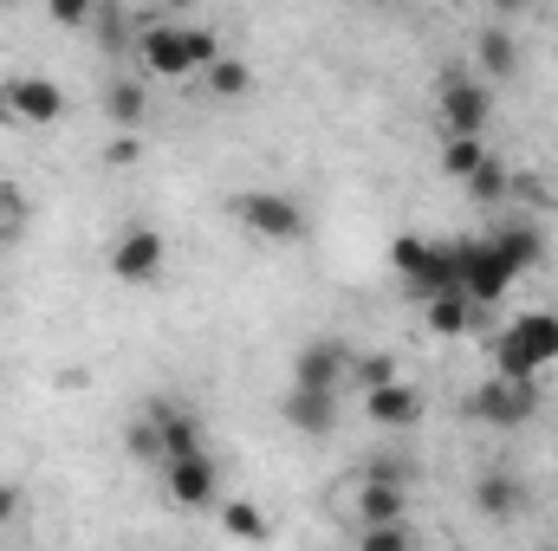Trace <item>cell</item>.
Returning a JSON list of instances; mask_svg holds the SVG:
<instances>
[{"instance_id":"1","label":"cell","mask_w":558,"mask_h":551,"mask_svg":"<svg viewBox=\"0 0 558 551\" xmlns=\"http://www.w3.org/2000/svg\"><path fill=\"white\" fill-rule=\"evenodd\" d=\"M228 215L260 241V247H299L305 241V208L286 195V188H241L228 201Z\"/></svg>"},{"instance_id":"2","label":"cell","mask_w":558,"mask_h":551,"mask_svg":"<svg viewBox=\"0 0 558 551\" xmlns=\"http://www.w3.org/2000/svg\"><path fill=\"white\" fill-rule=\"evenodd\" d=\"M494 364L507 377H539L558 364V311H526L494 338Z\"/></svg>"},{"instance_id":"3","label":"cell","mask_w":558,"mask_h":551,"mask_svg":"<svg viewBox=\"0 0 558 551\" xmlns=\"http://www.w3.org/2000/svg\"><path fill=\"white\" fill-rule=\"evenodd\" d=\"M435 118H441L448 137H487V124H494V85L481 72H441Z\"/></svg>"},{"instance_id":"4","label":"cell","mask_w":558,"mask_h":551,"mask_svg":"<svg viewBox=\"0 0 558 551\" xmlns=\"http://www.w3.org/2000/svg\"><path fill=\"white\" fill-rule=\"evenodd\" d=\"M533 409H539V377H507V370L487 377L468 403V415L487 428H520V421H533Z\"/></svg>"},{"instance_id":"5","label":"cell","mask_w":558,"mask_h":551,"mask_svg":"<svg viewBox=\"0 0 558 551\" xmlns=\"http://www.w3.org/2000/svg\"><path fill=\"white\" fill-rule=\"evenodd\" d=\"M0 118H7V124H33V131L59 124V118H65V91H59V78H46V72H20V78H7V85H0Z\"/></svg>"},{"instance_id":"6","label":"cell","mask_w":558,"mask_h":551,"mask_svg":"<svg viewBox=\"0 0 558 551\" xmlns=\"http://www.w3.org/2000/svg\"><path fill=\"white\" fill-rule=\"evenodd\" d=\"M162 480H169V500H175L182 513H208V506L221 500V467L208 461V448L162 461Z\"/></svg>"},{"instance_id":"7","label":"cell","mask_w":558,"mask_h":551,"mask_svg":"<svg viewBox=\"0 0 558 551\" xmlns=\"http://www.w3.org/2000/svg\"><path fill=\"white\" fill-rule=\"evenodd\" d=\"M513 267L500 260V247L494 241H461V292L474 298V305H494V298H507V285H513Z\"/></svg>"},{"instance_id":"8","label":"cell","mask_w":558,"mask_h":551,"mask_svg":"<svg viewBox=\"0 0 558 551\" xmlns=\"http://www.w3.org/2000/svg\"><path fill=\"white\" fill-rule=\"evenodd\" d=\"M292 383L344 390V383H351V344H344V338H305L299 357H292Z\"/></svg>"},{"instance_id":"9","label":"cell","mask_w":558,"mask_h":551,"mask_svg":"<svg viewBox=\"0 0 558 551\" xmlns=\"http://www.w3.org/2000/svg\"><path fill=\"white\" fill-rule=\"evenodd\" d=\"M162 260H169V241L156 228H124L118 247H111V273L124 279V285H149V279L162 273Z\"/></svg>"},{"instance_id":"10","label":"cell","mask_w":558,"mask_h":551,"mask_svg":"<svg viewBox=\"0 0 558 551\" xmlns=\"http://www.w3.org/2000/svg\"><path fill=\"white\" fill-rule=\"evenodd\" d=\"M143 72L156 78H195V52H189V26H149L143 33Z\"/></svg>"},{"instance_id":"11","label":"cell","mask_w":558,"mask_h":551,"mask_svg":"<svg viewBox=\"0 0 558 551\" xmlns=\"http://www.w3.org/2000/svg\"><path fill=\"white\" fill-rule=\"evenodd\" d=\"M364 415H371L377 428H410V421L422 415V390L416 383H403V377L371 383V390H364Z\"/></svg>"},{"instance_id":"12","label":"cell","mask_w":558,"mask_h":551,"mask_svg":"<svg viewBox=\"0 0 558 551\" xmlns=\"http://www.w3.org/2000/svg\"><path fill=\"white\" fill-rule=\"evenodd\" d=\"M338 396L344 390H312V383H292V396L279 403L286 421L299 428V434H331L338 428Z\"/></svg>"},{"instance_id":"13","label":"cell","mask_w":558,"mask_h":551,"mask_svg":"<svg viewBox=\"0 0 558 551\" xmlns=\"http://www.w3.org/2000/svg\"><path fill=\"white\" fill-rule=\"evenodd\" d=\"M474 513H481V519H520V513H526V487L494 467V474L474 480Z\"/></svg>"},{"instance_id":"14","label":"cell","mask_w":558,"mask_h":551,"mask_svg":"<svg viewBox=\"0 0 558 551\" xmlns=\"http://www.w3.org/2000/svg\"><path fill=\"white\" fill-rule=\"evenodd\" d=\"M403 285H410L416 298H435V292H461V241H454V247H441V241H435V247H428V260H422L416 273L403 279Z\"/></svg>"},{"instance_id":"15","label":"cell","mask_w":558,"mask_h":551,"mask_svg":"<svg viewBox=\"0 0 558 551\" xmlns=\"http://www.w3.org/2000/svg\"><path fill=\"white\" fill-rule=\"evenodd\" d=\"M474 65H481L487 85H507V78L520 72V46H513V33H507V26H487V33L474 39Z\"/></svg>"},{"instance_id":"16","label":"cell","mask_w":558,"mask_h":551,"mask_svg":"<svg viewBox=\"0 0 558 551\" xmlns=\"http://www.w3.org/2000/svg\"><path fill=\"white\" fill-rule=\"evenodd\" d=\"M422 311H428V331L435 338H461L474 325V298L468 292H435V298H422Z\"/></svg>"},{"instance_id":"17","label":"cell","mask_w":558,"mask_h":551,"mask_svg":"<svg viewBox=\"0 0 558 551\" xmlns=\"http://www.w3.org/2000/svg\"><path fill=\"white\" fill-rule=\"evenodd\" d=\"M487 241L500 247V260H507L513 273H533L539 254H546V247H539V228H526V221H513V228H500V234H487Z\"/></svg>"},{"instance_id":"18","label":"cell","mask_w":558,"mask_h":551,"mask_svg":"<svg viewBox=\"0 0 558 551\" xmlns=\"http://www.w3.org/2000/svg\"><path fill=\"white\" fill-rule=\"evenodd\" d=\"M156 428H162V461H175V454H195V448H202V428H195V415L156 409Z\"/></svg>"},{"instance_id":"19","label":"cell","mask_w":558,"mask_h":551,"mask_svg":"<svg viewBox=\"0 0 558 551\" xmlns=\"http://www.w3.org/2000/svg\"><path fill=\"white\" fill-rule=\"evenodd\" d=\"M143 105H149V98H143V85H131V78H118V85L105 91V118H111L118 131H137V124H143Z\"/></svg>"},{"instance_id":"20","label":"cell","mask_w":558,"mask_h":551,"mask_svg":"<svg viewBox=\"0 0 558 551\" xmlns=\"http://www.w3.org/2000/svg\"><path fill=\"white\" fill-rule=\"evenodd\" d=\"M481 162H487V137H448L441 143V169H448L454 182H468Z\"/></svg>"},{"instance_id":"21","label":"cell","mask_w":558,"mask_h":551,"mask_svg":"<svg viewBox=\"0 0 558 551\" xmlns=\"http://www.w3.org/2000/svg\"><path fill=\"white\" fill-rule=\"evenodd\" d=\"M202 78H208V91H215V98H247V91H254V72H247L241 59H215Z\"/></svg>"},{"instance_id":"22","label":"cell","mask_w":558,"mask_h":551,"mask_svg":"<svg viewBox=\"0 0 558 551\" xmlns=\"http://www.w3.org/2000/svg\"><path fill=\"white\" fill-rule=\"evenodd\" d=\"M357 546H364V551H410V546H416V532H410L403 519H364Z\"/></svg>"},{"instance_id":"23","label":"cell","mask_w":558,"mask_h":551,"mask_svg":"<svg viewBox=\"0 0 558 551\" xmlns=\"http://www.w3.org/2000/svg\"><path fill=\"white\" fill-rule=\"evenodd\" d=\"M221 532H228V539H267L274 526L260 519V506H247V500H228V506H221Z\"/></svg>"},{"instance_id":"24","label":"cell","mask_w":558,"mask_h":551,"mask_svg":"<svg viewBox=\"0 0 558 551\" xmlns=\"http://www.w3.org/2000/svg\"><path fill=\"white\" fill-rule=\"evenodd\" d=\"M124 448H131V461H162V428H156V415H143L124 428Z\"/></svg>"},{"instance_id":"25","label":"cell","mask_w":558,"mask_h":551,"mask_svg":"<svg viewBox=\"0 0 558 551\" xmlns=\"http://www.w3.org/2000/svg\"><path fill=\"white\" fill-rule=\"evenodd\" d=\"M428 247H435L428 234H397V247H390V267H397V273L410 279V273L422 267V260H428Z\"/></svg>"},{"instance_id":"26","label":"cell","mask_w":558,"mask_h":551,"mask_svg":"<svg viewBox=\"0 0 558 551\" xmlns=\"http://www.w3.org/2000/svg\"><path fill=\"white\" fill-rule=\"evenodd\" d=\"M468 195H474V201H494V195H507V169H500V162L487 156V162H481V169L468 175Z\"/></svg>"},{"instance_id":"27","label":"cell","mask_w":558,"mask_h":551,"mask_svg":"<svg viewBox=\"0 0 558 551\" xmlns=\"http://www.w3.org/2000/svg\"><path fill=\"white\" fill-rule=\"evenodd\" d=\"M351 377L371 390V383H390V377H397V364H390V357H351Z\"/></svg>"},{"instance_id":"28","label":"cell","mask_w":558,"mask_h":551,"mask_svg":"<svg viewBox=\"0 0 558 551\" xmlns=\"http://www.w3.org/2000/svg\"><path fill=\"white\" fill-rule=\"evenodd\" d=\"M46 7H52L59 26H85V20H92V0H46Z\"/></svg>"},{"instance_id":"29","label":"cell","mask_w":558,"mask_h":551,"mask_svg":"<svg viewBox=\"0 0 558 551\" xmlns=\"http://www.w3.org/2000/svg\"><path fill=\"white\" fill-rule=\"evenodd\" d=\"M20 519V487H0V526H13Z\"/></svg>"},{"instance_id":"30","label":"cell","mask_w":558,"mask_h":551,"mask_svg":"<svg viewBox=\"0 0 558 551\" xmlns=\"http://www.w3.org/2000/svg\"><path fill=\"white\" fill-rule=\"evenodd\" d=\"M7 221H13V201H7V188H0V234H7Z\"/></svg>"},{"instance_id":"31","label":"cell","mask_w":558,"mask_h":551,"mask_svg":"<svg viewBox=\"0 0 558 551\" xmlns=\"http://www.w3.org/2000/svg\"><path fill=\"white\" fill-rule=\"evenodd\" d=\"M487 7H500V13H520V7H526V0H487Z\"/></svg>"},{"instance_id":"32","label":"cell","mask_w":558,"mask_h":551,"mask_svg":"<svg viewBox=\"0 0 558 551\" xmlns=\"http://www.w3.org/2000/svg\"><path fill=\"white\" fill-rule=\"evenodd\" d=\"M162 7H189V0H162Z\"/></svg>"}]
</instances>
